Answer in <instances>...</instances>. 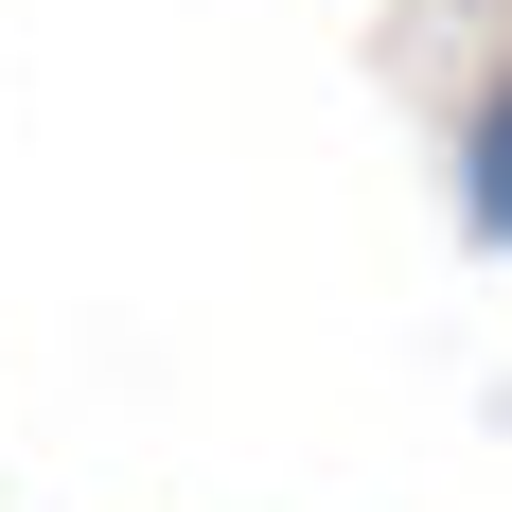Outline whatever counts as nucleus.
<instances>
[{
    "mask_svg": "<svg viewBox=\"0 0 512 512\" xmlns=\"http://www.w3.org/2000/svg\"><path fill=\"white\" fill-rule=\"evenodd\" d=\"M460 230L512 265V53L477 71V106H460Z\"/></svg>",
    "mask_w": 512,
    "mask_h": 512,
    "instance_id": "nucleus-1",
    "label": "nucleus"
}]
</instances>
